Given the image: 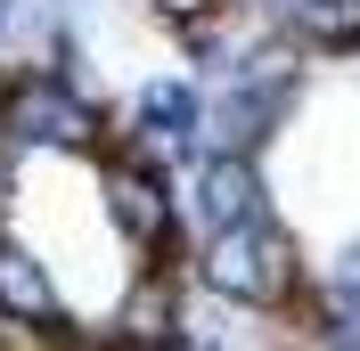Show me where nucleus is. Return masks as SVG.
Listing matches in <instances>:
<instances>
[{
  "mask_svg": "<svg viewBox=\"0 0 360 351\" xmlns=\"http://www.w3.org/2000/svg\"><path fill=\"white\" fill-rule=\"evenodd\" d=\"M311 253L278 213L221 229V237H188V286L197 303L229 310V319H262V327H295V310L311 294Z\"/></svg>",
  "mask_w": 360,
  "mask_h": 351,
  "instance_id": "1",
  "label": "nucleus"
},
{
  "mask_svg": "<svg viewBox=\"0 0 360 351\" xmlns=\"http://www.w3.org/2000/svg\"><path fill=\"white\" fill-rule=\"evenodd\" d=\"M311 98V58L254 25V41L238 49V66L205 82V147H229V155H270L278 139L295 131V114Z\"/></svg>",
  "mask_w": 360,
  "mask_h": 351,
  "instance_id": "2",
  "label": "nucleus"
},
{
  "mask_svg": "<svg viewBox=\"0 0 360 351\" xmlns=\"http://www.w3.org/2000/svg\"><path fill=\"white\" fill-rule=\"evenodd\" d=\"M0 147H8V155L98 164V155L115 147V107L74 66L17 58V66H0Z\"/></svg>",
  "mask_w": 360,
  "mask_h": 351,
  "instance_id": "3",
  "label": "nucleus"
},
{
  "mask_svg": "<svg viewBox=\"0 0 360 351\" xmlns=\"http://www.w3.org/2000/svg\"><path fill=\"white\" fill-rule=\"evenodd\" d=\"M98 220L131 262H188V204H180V164L115 139L98 164Z\"/></svg>",
  "mask_w": 360,
  "mask_h": 351,
  "instance_id": "4",
  "label": "nucleus"
},
{
  "mask_svg": "<svg viewBox=\"0 0 360 351\" xmlns=\"http://www.w3.org/2000/svg\"><path fill=\"white\" fill-rule=\"evenodd\" d=\"M107 335L123 351H197V286L188 262H131L107 303Z\"/></svg>",
  "mask_w": 360,
  "mask_h": 351,
  "instance_id": "5",
  "label": "nucleus"
},
{
  "mask_svg": "<svg viewBox=\"0 0 360 351\" xmlns=\"http://www.w3.org/2000/svg\"><path fill=\"white\" fill-rule=\"evenodd\" d=\"M115 139L188 172V164L205 155V82L188 66H164V74H148V82H131V98H123V114H115Z\"/></svg>",
  "mask_w": 360,
  "mask_h": 351,
  "instance_id": "6",
  "label": "nucleus"
},
{
  "mask_svg": "<svg viewBox=\"0 0 360 351\" xmlns=\"http://www.w3.org/2000/svg\"><path fill=\"white\" fill-rule=\"evenodd\" d=\"M0 327L17 335L25 351H58L82 319H74L66 286H58V262H49L33 237L0 229Z\"/></svg>",
  "mask_w": 360,
  "mask_h": 351,
  "instance_id": "7",
  "label": "nucleus"
},
{
  "mask_svg": "<svg viewBox=\"0 0 360 351\" xmlns=\"http://www.w3.org/2000/svg\"><path fill=\"white\" fill-rule=\"evenodd\" d=\"M180 204H188V237H221V229H246V220L278 213V197H270V164H262V155L205 147L197 164L180 172Z\"/></svg>",
  "mask_w": 360,
  "mask_h": 351,
  "instance_id": "8",
  "label": "nucleus"
},
{
  "mask_svg": "<svg viewBox=\"0 0 360 351\" xmlns=\"http://www.w3.org/2000/svg\"><path fill=\"white\" fill-rule=\"evenodd\" d=\"M319 286L328 294H344V303H360V237H344L328 262H319Z\"/></svg>",
  "mask_w": 360,
  "mask_h": 351,
  "instance_id": "9",
  "label": "nucleus"
},
{
  "mask_svg": "<svg viewBox=\"0 0 360 351\" xmlns=\"http://www.w3.org/2000/svg\"><path fill=\"white\" fill-rule=\"evenodd\" d=\"M25 155H8L0 147V229H8V213H17V188H25V172H17Z\"/></svg>",
  "mask_w": 360,
  "mask_h": 351,
  "instance_id": "10",
  "label": "nucleus"
},
{
  "mask_svg": "<svg viewBox=\"0 0 360 351\" xmlns=\"http://www.w3.org/2000/svg\"><path fill=\"white\" fill-rule=\"evenodd\" d=\"M8 25H17V0H0V41H8Z\"/></svg>",
  "mask_w": 360,
  "mask_h": 351,
  "instance_id": "11",
  "label": "nucleus"
},
{
  "mask_svg": "<svg viewBox=\"0 0 360 351\" xmlns=\"http://www.w3.org/2000/svg\"><path fill=\"white\" fill-rule=\"evenodd\" d=\"M0 351H25V343H17V335H8V327H0Z\"/></svg>",
  "mask_w": 360,
  "mask_h": 351,
  "instance_id": "12",
  "label": "nucleus"
},
{
  "mask_svg": "<svg viewBox=\"0 0 360 351\" xmlns=\"http://www.w3.org/2000/svg\"><path fill=\"white\" fill-rule=\"evenodd\" d=\"M352 82H360V58H352Z\"/></svg>",
  "mask_w": 360,
  "mask_h": 351,
  "instance_id": "13",
  "label": "nucleus"
},
{
  "mask_svg": "<svg viewBox=\"0 0 360 351\" xmlns=\"http://www.w3.org/2000/svg\"><path fill=\"white\" fill-rule=\"evenodd\" d=\"M197 351H213V343H205V335H197Z\"/></svg>",
  "mask_w": 360,
  "mask_h": 351,
  "instance_id": "14",
  "label": "nucleus"
}]
</instances>
